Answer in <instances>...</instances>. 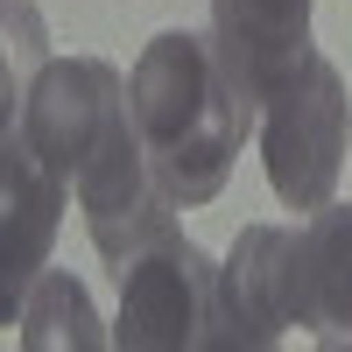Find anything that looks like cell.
Here are the masks:
<instances>
[{
  "label": "cell",
  "instance_id": "ba28073f",
  "mask_svg": "<svg viewBox=\"0 0 352 352\" xmlns=\"http://www.w3.org/2000/svg\"><path fill=\"white\" fill-rule=\"evenodd\" d=\"M282 310L324 345L352 338V204H317L303 226H282Z\"/></svg>",
  "mask_w": 352,
  "mask_h": 352
},
{
  "label": "cell",
  "instance_id": "6da1fadb",
  "mask_svg": "<svg viewBox=\"0 0 352 352\" xmlns=\"http://www.w3.org/2000/svg\"><path fill=\"white\" fill-rule=\"evenodd\" d=\"M127 106L141 127V148H148L162 190L176 204H212L232 176V155L254 134V120L240 113L232 85L212 56V36H190V28H162V36L134 56L127 78Z\"/></svg>",
  "mask_w": 352,
  "mask_h": 352
},
{
  "label": "cell",
  "instance_id": "277c9868",
  "mask_svg": "<svg viewBox=\"0 0 352 352\" xmlns=\"http://www.w3.org/2000/svg\"><path fill=\"white\" fill-rule=\"evenodd\" d=\"M120 127H134V106H127V78L113 71L106 56L43 64L36 92L21 106V141L64 176V184H78L85 162H92Z\"/></svg>",
  "mask_w": 352,
  "mask_h": 352
},
{
  "label": "cell",
  "instance_id": "3957f363",
  "mask_svg": "<svg viewBox=\"0 0 352 352\" xmlns=\"http://www.w3.org/2000/svg\"><path fill=\"white\" fill-rule=\"evenodd\" d=\"M120 352H219V261L184 232H155L120 268Z\"/></svg>",
  "mask_w": 352,
  "mask_h": 352
},
{
  "label": "cell",
  "instance_id": "8992f818",
  "mask_svg": "<svg viewBox=\"0 0 352 352\" xmlns=\"http://www.w3.org/2000/svg\"><path fill=\"white\" fill-rule=\"evenodd\" d=\"M64 197H71V184L28 148L21 127H14L0 141V331L21 324L28 289L50 268L56 226H64Z\"/></svg>",
  "mask_w": 352,
  "mask_h": 352
},
{
  "label": "cell",
  "instance_id": "52a82bcc",
  "mask_svg": "<svg viewBox=\"0 0 352 352\" xmlns=\"http://www.w3.org/2000/svg\"><path fill=\"white\" fill-rule=\"evenodd\" d=\"M212 56L240 113L261 120V99L310 56V0H212Z\"/></svg>",
  "mask_w": 352,
  "mask_h": 352
},
{
  "label": "cell",
  "instance_id": "9c48e42d",
  "mask_svg": "<svg viewBox=\"0 0 352 352\" xmlns=\"http://www.w3.org/2000/svg\"><path fill=\"white\" fill-rule=\"evenodd\" d=\"M282 331V226H240L219 268V352H261Z\"/></svg>",
  "mask_w": 352,
  "mask_h": 352
},
{
  "label": "cell",
  "instance_id": "30bf717a",
  "mask_svg": "<svg viewBox=\"0 0 352 352\" xmlns=\"http://www.w3.org/2000/svg\"><path fill=\"white\" fill-rule=\"evenodd\" d=\"M21 345L28 352H99L113 345V331H99V310L71 268H43L21 303Z\"/></svg>",
  "mask_w": 352,
  "mask_h": 352
},
{
  "label": "cell",
  "instance_id": "8fae6325",
  "mask_svg": "<svg viewBox=\"0 0 352 352\" xmlns=\"http://www.w3.org/2000/svg\"><path fill=\"white\" fill-rule=\"evenodd\" d=\"M50 64V28L36 0H0V141L21 127V106Z\"/></svg>",
  "mask_w": 352,
  "mask_h": 352
},
{
  "label": "cell",
  "instance_id": "7a4b0ae2",
  "mask_svg": "<svg viewBox=\"0 0 352 352\" xmlns=\"http://www.w3.org/2000/svg\"><path fill=\"white\" fill-rule=\"evenodd\" d=\"M261 162H268V184L289 212H317L338 190L345 169V134H352V106H345V78L331 56H296L268 99H261Z\"/></svg>",
  "mask_w": 352,
  "mask_h": 352
},
{
  "label": "cell",
  "instance_id": "5b68a950",
  "mask_svg": "<svg viewBox=\"0 0 352 352\" xmlns=\"http://www.w3.org/2000/svg\"><path fill=\"white\" fill-rule=\"evenodd\" d=\"M71 190H78V212H85V232H92L99 261H113V268H120L134 247H148L155 232H169L176 212H184V204L162 190L148 148H141V127H120L85 162V176Z\"/></svg>",
  "mask_w": 352,
  "mask_h": 352
}]
</instances>
